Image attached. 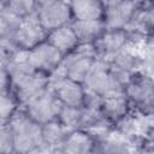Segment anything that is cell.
<instances>
[{"label":"cell","mask_w":154,"mask_h":154,"mask_svg":"<svg viewBox=\"0 0 154 154\" xmlns=\"http://www.w3.org/2000/svg\"><path fill=\"white\" fill-rule=\"evenodd\" d=\"M7 126L12 137L13 154H28L42 146L41 125L31 120L22 108L16 112Z\"/></svg>","instance_id":"1"},{"label":"cell","mask_w":154,"mask_h":154,"mask_svg":"<svg viewBox=\"0 0 154 154\" xmlns=\"http://www.w3.org/2000/svg\"><path fill=\"white\" fill-rule=\"evenodd\" d=\"M132 111L142 116H153L154 82L153 76L143 72H136L131 76L124 89Z\"/></svg>","instance_id":"2"},{"label":"cell","mask_w":154,"mask_h":154,"mask_svg":"<svg viewBox=\"0 0 154 154\" xmlns=\"http://www.w3.org/2000/svg\"><path fill=\"white\" fill-rule=\"evenodd\" d=\"M95 59L96 53L94 45L79 43L71 53L63 58L59 67L66 78L83 84Z\"/></svg>","instance_id":"3"},{"label":"cell","mask_w":154,"mask_h":154,"mask_svg":"<svg viewBox=\"0 0 154 154\" xmlns=\"http://www.w3.org/2000/svg\"><path fill=\"white\" fill-rule=\"evenodd\" d=\"M35 19L47 34L67 25L72 22L70 4L63 0H38L36 1Z\"/></svg>","instance_id":"4"},{"label":"cell","mask_w":154,"mask_h":154,"mask_svg":"<svg viewBox=\"0 0 154 154\" xmlns=\"http://www.w3.org/2000/svg\"><path fill=\"white\" fill-rule=\"evenodd\" d=\"M20 108L31 120L38 125H43L58 119L61 103L53 90L48 87L42 93L29 100Z\"/></svg>","instance_id":"5"},{"label":"cell","mask_w":154,"mask_h":154,"mask_svg":"<svg viewBox=\"0 0 154 154\" xmlns=\"http://www.w3.org/2000/svg\"><path fill=\"white\" fill-rule=\"evenodd\" d=\"M48 87L53 90L63 106L82 107L84 96V85L82 83L66 78L60 67L48 76Z\"/></svg>","instance_id":"6"},{"label":"cell","mask_w":154,"mask_h":154,"mask_svg":"<svg viewBox=\"0 0 154 154\" xmlns=\"http://www.w3.org/2000/svg\"><path fill=\"white\" fill-rule=\"evenodd\" d=\"M140 1L107 0L103 1L102 22L106 30H125L138 8Z\"/></svg>","instance_id":"7"},{"label":"cell","mask_w":154,"mask_h":154,"mask_svg":"<svg viewBox=\"0 0 154 154\" xmlns=\"http://www.w3.org/2000/svg\"><path fill=\"white\" fill-rule=\"evenodd\" d=\"M47 37V32L41 28L34 17L26 18L19 23L16 31L13 32L10 42L19 52H29Z\"/></svg>","instance_id":"8"},{"label":"cell","mask_w":154,"mask_h":154,"mask_svg":"<svg viewBox=\"0 0 154 154\" xmlns=\"http://www.w3.org/2000/svg\"><path fill=\"white\" fill-rule=\"evenodd\" d=\"M61 53L55 49L47 40L26 52V60L34 70L45 73L47 76L52 75L63 61Z\"/></svg>","instance_id":"9"},{"label":"cell","mask_w":154,"mask_h":154,"mask_svg":"<svg viewBox=\"0 0 154 154\" xmlns=\"http://www.w3.org/2000/svg\"><path fill=\"white\" fill-rule=\"evenodd\" d=\"M130 46L125 30H106L94 43L96 58L109 61L114 55Z\"/></svg>","instance_id":"10"},{"label":"cell","mask_w":154,"mask_h":154,"mask_svg":"<svg viewBox=\"0 0 154 154\" xmlns=\"http://www.w3.org/2000/svg\"><path fill=\"white\" fill-rule=\"evenodd\" d=\"M100 112L103 116V118L112 126H114L123 118L132 113V107L128 97L123 93V94H117V95L105 97L101 102Z\"/></svg>","instance_id":"11"},{"label":"cell","mask_w":154,"mask_h":154,"mask_svg":"<svg viewBox=\"0 0 154 154\" xmlns=\"http://www.w3.org/2000/svg\"><path fill=\"white\" fill-rule=\"evenodd\" d=\"M95 142L90 135L83 130L71 131L66 138L55 148L57 154H89Z\"/></svg>","instance_id":"12"},{"label":"cell","mask_w":154,"mask_h":154,"mask_svg":"<svg viewBox=\"0 0 154 154\" xmlns=\"http://www.w3.org/2000/svg\"><path fill=\"white\" fill-rule=\"evenodd\" d=\"M79 43L94 45L106 31L102 19L97 20H72L70 23Z\"/></svg>","instance_id":"13"},{"label":"cell","mask_w":154,"mask_h":154,"mask_svg":"<svg viewBox=\"0 0 154 154\" xmlns=\"http://www.w3.org/2000/svg\"><path fill=\"white\" fill-rule=\"evenodd\" d=\"M136 142L137 140H130L112 129L107 137L96 144L102 154H136Z\"/></svg>","instance_id":"14"},{"label":"cell","mask_w":154,"mask_h":154,"mask_svg":"<svg viewBox=\"0 0 154 154\" xmlns=\"http://www.w3.org/2000/svg\"><path fill=\"white\" fill-rule=\"evenodd\" d=\"M72 20H97L102 19L103 1L99 0H73L69 1Z\"/></svg>","instance_id":"15"},{"label":"cell","mask_w":154,"mask_h":154,"mask_svg":"<svg viewBox=\"0 0 154 154\" xmlns=\"http://www.w3.org/2000/svg\"><path fill=\"white\" fill-rule=\"evenodd\" d=\"M46 40L55 48L58 49L63 57L71 53L78 45V40L71 28L70 24L60 26L58 29H54L47 34Z\"/></svg>","instance_id":"16"},{"label":"cell","mask_w":154,"mask_h":154,"mask_svg":"<svg viewBox=\"0 0 154 154\" xmlns=\"http://www.w3.org/2000/svg\"><path fill=\"white\" fill-rule=\"evenodd\" d=\"M142 61H143L142 55L136 49H134L132 47L129 46L125 49H123L122 52H119L117 55H114L108 63L112 67H114L119 71L134 75V73L141 71Z\"/></svg>","instance_id":"17"},{"label":"cell","mask_w":154,"mask_h":154,"mask_svg":"<svg viewBox=\"0 0 154 154\" xmlns=\"http://www.w3.org/2000/svg\"><path fill=\"white\" fill-rule=\"evenodd\" d=\"M70 131L57 119L49 123L41 125V136L42 144L55 149L60 146V143L66 138Z\"/></svg>","instance_id":"18"},{"label":"cell","mask_w":154,"mask_h":154,"mask_svg":"<svg viewBox=\"0 0 154 154\" xmlns=\"http://www.w3.org/2000/svg\"><path fill=\"white\" fill-rule=\"evenodd\" d=\"M5 11L19 20L34 17L36 1L34 0H6Z\"/></svg>","instance_id":"19"},{"label":"cell","mask_w":154,"mask_h":154,"mask_svg":"<svg viewBox=\"0 0 154 154\" xmlns=\"http://www.w3.org/2000/svg\"><path fill=\"white\" fill-rule=\"evenodd\" d=\"M19 108L18 102L8 90L0 93V128L7 126Z\"/></svg>","instance_id":"20"},{"label":"cell","mask_w":154,"mask_h":154,"mask_svg":"<svg viewBox=\"0 0 154 154\" xmlns=\"http://www.w3.org/2000/svg\"><path fill=\"white\" fill-rule=\"evenodd\" d=\"M81 108L77 107H67V106H63L60 108L59 116H58V120L71 132V131H76L79 130V120H81Z\"/></svg>","instance_id":"21"},{"label":"cell","mask_w":154,"mask_h":154,"mask_svg":"<svg viewBox=\"0 0 154 154\" xmlns=\"http://www.w3.org/2000/svg\"><path fill=\"white\" fill-rule=\"evenodd\" d=\"M22 20L14 18L6 11L0 12V45L10 42L13 32Z\"/></svg>","instance_id":"22"},{"label":"cell","mask_w":154,"mask_h":154,"mask_svg":"<svg viewBox=\"0 0 154 154\" xmlns=\"http://www.w3.org/2000/svg\"><path fill=\"white\" fill-rule=\"evenodd\" d=\"M0 154H13L12 137L8 126L0 128Z\"/></svg>","instance_id":"23"},{"label":"cell","mask_w":154,"mask_h":154,"mask_svg":"<svg viewBox=\"0 0 154 154\" xmlns=\"http://www.w3.org/2000/svg\"><path fill=\"white\" fill-rule=\"evenodd\" d=\"M102 97L99 96L97 94L88 90L84 88V96H83V105L82 107L84 108H90V109H100L101 102H102Z\"/></svg>","instance_id":"24"},{"label":"cell","mask_w":154,"mask_h":154,"mask_svg":"<svg viewBox=\"0 0 154 154\" xmlns=\"http://www.w3.org/2000/svg\"><path fill=\"white\" fill-rule=\"evenodd\" d=\"M10 88V79L4 63L0 60V93L7 91Z\"/></svg>","instance_id":"25"},{"label":"cell","mask_w":154,"mask_h":154,"mask_svg":"<svg viewBox=\"0 0 154 154\" xmlns=\"http://www.w3.org/2000/svg\"><path fill=\"white\" fill-rule=\"evenodd\" d=\"M28 154H57V153H55V149L42 144V146H40V147L32 149V150H31L30 153H28Z\"/></svg>","instance_id":"26"},{"label":"cell","mask_w":154,"mask_h":154,"mask_svg":"<svg viewBox=\"0 0 154 154\" xmlns=\"http://www.w3.org/2000/svg\"><path fill=\"white\" fill-rule=\"evenodd\" d=\"M5 5H6V0H0V12L5 11Z\"/></svg>","instance_id":"27"}]
</instances>
